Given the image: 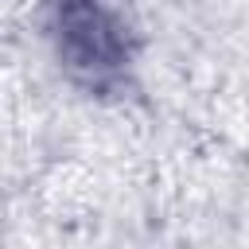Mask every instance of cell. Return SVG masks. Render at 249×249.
<instances>
[{"instance_id": "1", "label": "cell", "mask_w": 249, "mask_h": 249, "mask_svg": "<svg viewBox=\"0 0 249 249\" xmlns=\"http://www.w3.org/2000/svg\"><path fill=\"white\" fill-rule=\"evenodd\" d=\"M58 27H62V51L70 54V66L89 70L93 78L121 66L124 58L121 27L97 0H62Z\"/></svg>"}]
</instances>
